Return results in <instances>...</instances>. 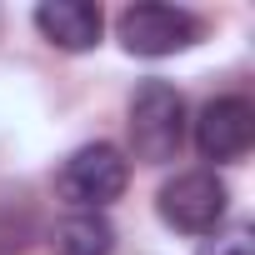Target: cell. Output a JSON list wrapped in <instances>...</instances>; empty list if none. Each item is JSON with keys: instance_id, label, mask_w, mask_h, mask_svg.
Here are the masks:
<instances>
[{"instance_id": "obj_1", "label": "cell", "mask_w": 255, "mask_h": 255, "mask_svg": "<svg viewBox=\"0 0 255 255\" xmlns=\"http://www.w3.org/2000/svg\"><path fill=\"white\" fill-rule=\"evenodd\" d=\"M185 145V95L170 80H145L130 100V150L145 165L175 160Z\"/></svg>"}, {"instance_id": "obj_2", "label": "cell", "mask_w": 255, "mask_h": 255, "mask_svg": "<svg viewBox=\"0 0 255 255\" xmlns=\"http://www.w3.org/2000/svg\"><path fill=\"white\" fill-rule=\"evenodd\" d=\"M125 180H130L125 155H120L115 145L95 140V145H80V150L60 165L55 190H60V200H70L75 210H105L110 200L125 195Z\"/></svg>"}, {"instance_id": "obj_3", "label": "cell", "mask_w": 255, "mask_h": 255, "mask_svg": "<svg viewBox=\"0 0 255 255\" xmlns=\"http://www.w3.org/2000/svg\"><path fill=\"white\" fill-rule=\"evenodd\" d=\"M225 205H230V190L210 170H185L160 185V220L185 235H210L225 220Z\"/></svg>"}, {"instance_id": "obj_4", "label": "cell", "mask_w": 255, "mask_h": 255, "mask_svg": "<svg viewBox=\"0 0 255 255\" xmlns=\"http://www.w3.org/2000/svg\"><path fill=\"white\" fill-rule=\"evenodd\" d=\"M200 35V20L180 5H130L120 10V40L130 55H145V60H160V55H175L185 45H195Z\"/></svg>"}, {"instance_id": "obj_5", "label": "cell", "mask_w": 255, "mask_h": 255, "mask_svg": "<svg viewBox=\"0 0 255 255\" xmlns=\"http://www.w3.org/2000/svg\"><path fill=\"white\" fill-rule=\"evenodd\" d=\"M250 140H255V110H250V100H240V95L210 100V105L200 110V120H195V150H200L205 160H215V165L245 160Z\"/></svg>"}, {"instance_id": "obj_6", "label": "cell", "mask_w": 255, "mask_h": 255, "mask_svg": "<svg viewBox=\"0 0 255 255\" xmlns=\"http://www.w3.org/2000/svg\"><path fill=\"white\" fill-rule=\"evenodd\" d=\"M35 25H40V35L55 50L80 55V50L100 45V25L105 20H100V10L90 0H45V5H35Z\"/></svg>"}, {"instance_id": "obj_7", "label": "cell", "mask_w": 255, "mask_h": 255, "mask_svg": "<svg viewBox=\"0 0 255 255\" xmlns=\"http://www.w3.org/2000/svg\"><path fill=\"white\" fill-rule=\"evenodd\" d=\"M50 250L55 255H110L115 250V230L100 210H75L55 225L50 235Z\"/></svg>"}, {"instance_id": "obj_8", "label": "cell", "mask_w": 255, "mask_h": 255, "mask_svg": "<svg viewBox=\"0 0 255 255\" xmlns=\"http://www.w3.org/2000/svg\"><path fill=\"white\" fill-rule=\"evenodd\" d=\"M200 255H250V235L235 230V235H225V240H210Z\"/></svg>"}]
</instances>
